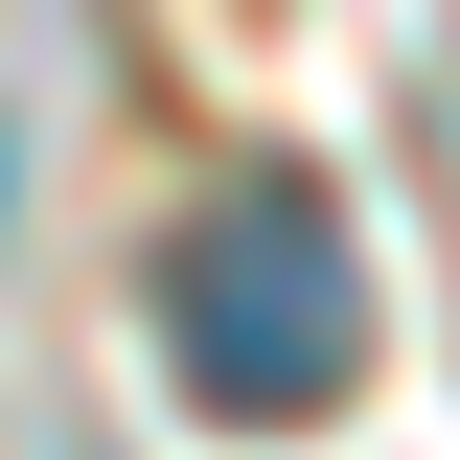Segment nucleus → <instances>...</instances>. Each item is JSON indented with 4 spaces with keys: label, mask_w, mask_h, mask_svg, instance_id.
<instances>
[{
    "label": "nucleus",
    "mask_w": 460,
    "mask_h": 460,
    "mask_svg": "<svg viewBox=\"0 0 460 460\" xmlns=\"http://www.w3.org/2000/svg\"><path fill=\"white\" fill-rule=\"evenodd\" d=\"M162 368H184V414H230V438H299V414L368 392V253H345L323 184H230V208L162 253Z\"/></svg>",
    "instance_id": "1"
}]
</instances>
